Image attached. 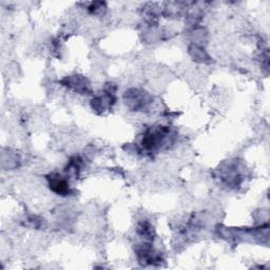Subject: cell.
<instances>
[{"label":"cell","mask_w":270,"mask_h":270,"mask_svg":"<svg viewBox=\"0 0 270 270\" xmlns=\"http://www.w3.org/2000/svg\"><path fill=\"white\" fill-rule=\"evenodd\" d=\"M50 188L57 194L67 195L70 191V187L66 179L58 174H52L50 178Z\"/></svg>","instance_id":"obj_1"}]
</instances>
